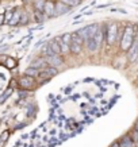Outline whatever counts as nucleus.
Here are the masks:
<instances>
[{
    "mask_svg": "<svg viewBox=\"0 0 138 147\" xmlns=\"http://www.w3.org/2000/svg\"><path fill=\"white\" fill-rule=\"evenodd\" d=\"M48 47H49L50 53L53 54H57V55H60L61 54V50H60V46H58V43L56 42V40H52L49 45H48Z\"/></svg>",
    "mask_w": 138,
    "mask_h": 147,
    "instance_id": "obj_15",
    "label": "nucleus"
},
{
    "mask_svg": "<svg viewBox=\"0 0 138 147\" xmlns=\"http://www.w3.org/2000/svg\"><path fill=\"white\" fill-rule=\"evenodd\" d=\"M45 59H46L48 65H50V66H58V65H61V63H63L61 57L57 55V54H49V55H46V57H45Z\"/></svg>",
    "mask_w": 138,
    "mask_h": 147,
    "instance_id": "obj_9",
    "label": "nucleus"
},
{
    "mask_svg": "<svg viewBox=\"0 0 138 147\" xmlns=\"http://www.w3.org/2000/svg\"><path fill=\"white\" fill-rule=\"evenodd\" d=\"M11 92H12V90H11V89H7V90H5V92H4V93H3V94H1V96H0V104H3V102H4L5 100L8 98V96H10V94H11Z\"/></svg>",
    "mask_w": 138,
    "mask_h": 147,
    "instance_id": "obj_21",
    "label": "nucleus"
},
{
    "mask_svg": "<svg viewBox=\"0 0 138 147\" xmlns=\"http://www.w3.org/2000/svg\"><path fill=\"white\" fill-rule=\"evenodd\" d=\"M130 138H131V140H133V142H138V131L135 128L131 131V136H130Z\"/></svg>",
    "mask_w": 138,
    "mask_h": 147,
    "instance_id": "obj_23",
    "label": "nucleus"
},
{
    "mask_svg": "<svg viewBox=\"0 0 138 147\" xmlns=\"http://www.w3.org/2000/svg\"><path fill=\"white\" fill-rule=\"evenodd\" d=\"M134 35H135V31H134L133 26H127L123 31V35H122V39H120V49L123 51H127V50L131 47L134 42Z\"/></svg>",
    "mask_w": 138,
    "mask_h": 147,
    "instance_id": "obj_1",
    "label": "nucleus"
},
{
    "mask_svg": "<svg viewBox=\"0 0 138 147\" xmlns=\"http://www.w3.org/2000/svg\"><path fill=\"white\" fill-rule=\"evenodd\" d=\"M54 74H57V69L53 66H46L44 69H41L37 76H38V80L39 81H46V80H49L50 77H53Z\"/></svg>",
    "mask_w": 138,
    "mask_h": 147,
    "instance_id": "obj_5",
    "label": "nucleus"
},
{
    "mask_svg": "<svg viewBox=\"0 0 138 147\" xmlns=\"http://www.w3.org/2000/svg\"><path fill=\"white\" fill-rule=\"evenodd\" d=\"M8 138H10V132H8V131H4L3 134L0 135V147H4L5 146V143H7Z\"/></svg>",
    "mask_w": 138,
    "mask_h": 147,
    "instance_id": "obj_18",
    "label": "nucleus"
},
{
    "mask_svg": "<svg viewBox=\"0 0 138 147\" xmlns=\"http://www.w3.org/2000/svg\"><path fill=\"white\" fill-rule=\"evenodd\" d=\"M5 20H4V13H0V24H3Z\"/></svg>",
    "mask_w": 138,
    "mask_h": 147,
    "instance_id": "obj_24",
    "label": "nucleus"
},
{
    "mask_svg": "<svg viewBox=\"0 0 138 147\" xmlns=\"http://www.w3.org/2000/svg\"><path fill=\"white\" fill-rule=\"evenodd\" d=\"M102 40H103V30L98 28L94 35L91 36L89 39H87L85 42H87V46H88V49L91 51H96V50H99L100 45H102Z\"/></svg>",
    "mask_w": 138,
    "mask_h": 147,
    "instance_id": "obj_2",
    "label": "nucleus"
},
{
    "mask_svg": "<svg viewBox=\"0 0 138 147\" xmlns=\"http://www.w3.org/2000/svg\"><path fill=\"white\" fill-rule=\"evenodd\" d=\"M133 146V140L130 136H125L119 140V147H131Z\"/></svg>",
    "mask_w": 138,
    "mask_h": 147,
    "instance_id": "obj_16",
    "label": "nucleus"
},
{
    "mask_svg": "<svg viewBox=\"0 0 138 147\" xmlns=\"http://www.w3.org/2000/svg\"><path fill=\"white\" fill-rule=\"evenodd\" d=\"M45 3H46V0H35V1H34V8H35V11H41V12H44Z\"/></svg>",
    "mask_w": 138,
    "mask_h": 147,
    "instance_id": "obj_17",
    "label": "nucleus"
},
{
    "mask_svg": "<svg viewBox=\"0 0 138 147\" xmlns=\"http://www.w3.org/2000/svg\"><path fill=\"white\" fill-rule=\"evenodd\" d=\"M54 9H56V3L52 0H46L44 7V15L46 18H52L54 16Z\"/></svg>",
    "mask_w": 138,
    "mask_h": 147,
    "instance_id": "obj_8",
    "label": "nucleus"
},
{
    "mask_svg": "<svg viewBox=\"0 0 138 147\" xmlns=\"http://www.w3.org/2000/svg\"><path fill=\"white\" fill-rule=\"evenodd\" d=\"M129 59L133 62V61H135V58L138 57V39L134 40L133 45H131V47H130L129 50Z\"/></svg>",
    "mask_w": 138,
    "mask_h": 147,
    "instance_id": "obj_11",
    "label": "nucleus"
},
{
    "mask_svg": "<svg viewBox=\"0 0 138 147\" xmlns=\"http://www.w3.org/2000/svg\"><path fill=\"white\" fill-rule=\"evenodd\" d=\"M20 18H22L20 9H15V11H12V16H11V19H10L8 24H11V26H16L18 23H20Z\"/></svg>",
    "mask_w": 138,
    "mask_h": 147,
    "instance_id": "obj_12",
    "label": "nucleus"
},
{
    "mask_svg": "<svg viewBox=\"0 0 138 147\" xmlns=\"http://www.w3.org/2000/svg\"><path fill=\"white\" fill-rule=\"evenodd\" d=\"M35 78L33 76H29V74H24L19 78V85H20V88L23 89H31L33 86L35 85Z\"/></svg>",
    "mask_w": 138,
    "mask_h": 147,
    "instance_id": "obj_7",
    "label": "nucleus"
},
{
    "mask_svg": "<svg viewBox=\"0 0 138 147\" xmlns=\"http://www.w3.org/2000/svg\"><path fill=\"white\" fill-rule=\"evenodd\" d=\"M79 1H81V0H79Z\"/></svg>",
    "mask_w": 138,
    "mask_h": 147,
    "instance_id": "obj_27",
    "label": "nucleus"
},
{
    "mask_svg": "<svg viewBox=\"0 0 138 147\" xmlns=\"http://www.w3.org/2000/svg\"><path fill=\"white\" fill-rule=\"evenodd\" d=\"M0 62L3 63L7 69H14L16 66V61L12 57H8V55H0Z\"/></svg>",
    "mask_w": 138,
    "mask_h": 147,
    "instance_id": "obj_10",
    "label": "nucleus"
},
{
    "mask_svg": "<svg viewBox=\"0 0 138 147\" xmlns=\"http://www.w3.org/2000/svg\"><path fill=\"white\" fill-rule=\"evenodd\" d=\"M34 16H35L37 22H44L45 19H46V16L44 15V12H41V11H35V12H34Z\"/></svg>",
    "mask_w": 138,
    "mask_h": 147,
    "instance_id": "obj_20",
    "label": "nucleus"
},
{
    "mask_svg": "<svg viewBox=\"0 0 138 147\" xmlns=\"http://www.w3.org/2000/svg\"><path fill=\"white\" fill-rule=\"evenodd\" d=\"M46 66H48V62H46L45 58H38V59H35V61L31 63V67H34L37 70H41V69H44V67H46Z\"/></svg>",
    "mask_w": 138,
    "mask_h": 147,
    "instance_id": "obj_14",
    "label": "nucleus"
},
{
    "mask_svg": "<svg viewBox=\"0 0 138 147\" xmlns=\"http://www.w3.org/2000/svg\"><path fill=\"white\" fill-rule=\"evenodd\" d=\"M83 42H84V39H83V38L77 34V32H76V34H72L71 43H69V50H71V51H73L75 54L80 53L81 49H83Z\"/></svg>",
    "mask_w": 138,
    "mask_h": 147,
    "instance_id": "obj_3",
    "label": "nucleus"
},
{
    "mask_svg": "<svg viewBox=\"0 0 138 147\" xmlns=\"http://www.w3.org/2000/svg\"><path fill=\"white\" fill-rule=\"evenodd\" d=\"M68 11H69V7H68V5H65L64 3H61V1H58V3H56L54 16H56V15H63V13H67Z\"/></svg>",
    "mask_w": 138,
    "mask_h": 147,
    "instance_id": "obj_13",
    "label": "nucleus"
},
{
    "mask_svg": "<svg viewBox=\"0 0 138 147\" xmlns=\"http://www.w3.org/2000/svg\"><path fill=\"white\" fill-rule=\"evenodd\" d=\"M23 1H24V3H27V1H29V0H23Z\"/></svg>",
    "mask_w": 138,
    "mask_h": 147,
    "instance_id": "obj_26",
    "label": "nucleus"
},
{
    "mask_svg": "<svg viewBox=\"0 0 138 147\" xmlns=\"http://www.w3.org/2000/svg\"><path fill=\"white\" fill-rule=\"evenodd\" d=\"M71 36L72 34H65L64 36H61V38H57L56 39V42L58 43V46H60V50H61V53H68L69 51V43H71Z\"/></svg>",
    "mask_w": 138,
    "mask_h": 147,
    "instance_id": "obj_6",
    "label": "nucleus"
},
{
    "mask_svg": "<svg viewBox=\"0 0 138 147\" xmlns=\"http://www.w3.org/2000/svg\"><path fill=\"white\" fill-rule=\"evenodd\" d=\"M135 129H137V131H138V123H137V125H135Z\"/></svg>",
    "mask_w": 138,
    "mask_h": 147,
    "instance_id": "obj_25",
    "label": "nucleus"
},
{
    "mask_svg": "<svg viewBox=\"0 0 138 147\" xmlns=\"http://www.w3.org/2000/svg\"><path fill=\"white\" fill-rule=\"evenodd\" d=\"M38 71L39 70H37V69H34V67H30V69H27V71H26V74H29V76H37L38 74Z\"/></svg>",
    "mask_w": 138,
    "mask_h": 147,
    "instance_id": "obj_22",
    "label": "nucleus"
},
{
    "mask_svg": "<svg viewBox=\"0 0 138 147\" xmlns=\"http://www.w3.org/2000/svg\"><path fill=\"white\" fill-rule=\"evenodd\" d=\"M60 1H61V3H64L65 5H68L69 8H71V7H76V5L80 3L79 0H60Z\"/></svg>",
    "mask_w": 138,
    "mask_h": 147,
    "instance_id": "obj_19",
    "label": "nucleus"
},
{
    "mask_svg": "<svg viewBox=\"0 0 138 147\" xmlns=\"http://www.w3.org/2000/svg\"><path fill=\"white\" fill-rule=\"evenodd\" d=\"M118 38V24L116 23H110L107 27V32H106V39L108 42V45H112Z\"/></svg>",
    "mask_w": 138,
    "mask_h": 147,
    "instance_id": "obj_4",
    "label": "nucleus"
}]
</instances>
